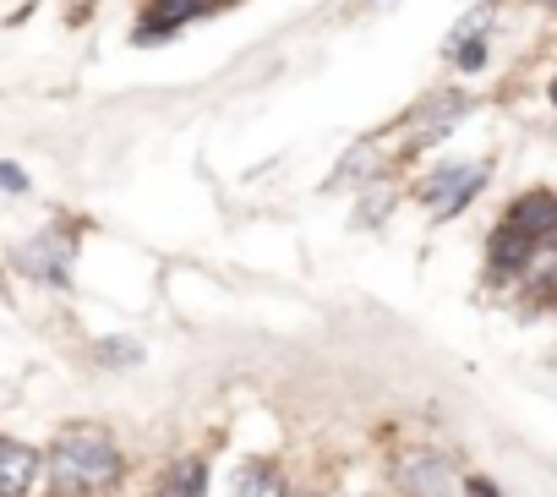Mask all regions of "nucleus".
Segmentation results:
<instances>
[{"label":"nucleus","mask_w":557,"mask_h":497,"mask_svg":"<svg viewBox=\"0 0 557 497\" xmlns=\"http://www.w3.org/2000/svg\"><path fill=\"white\" fill-rule=\"evenodd\" d=\"M121 448L104 426H66L55 443H50V475L61 492L72 497H94L104 486L121 481Z\"/></svg>","instance_id":"nucleus-1"},{"label":"nucleus","mask_w":557,"mask_h":497,"mask_svg":"<svg viewBox=\"0 0 557 497\" xmlns=\"http://www.w3.org/2000/svg\"><path fill=\"white\" fill-rule=\"evenodd\" d=\"M486 186V164H459V170H437L426 186H421V202L437 213V219H454L475 191Z\"/></svg>","instance_id":"nucleus-2"},{"label":"nucleus","mask_w":557,"mask_h":497,"mask_svg":"<svg viewBox=\"0 0 557 497\" xmlns=\"http://www.w3.org/2000/svg\"><path fill=\"white\" fill-rule=\"evenodd\" d=\"M394 481H399L405 497H448V492H454V475H448V464H443L437 453H410V459H399Z\"/></svg>","instance_id":"nucleus-3"},{"label":"nucleus","mask_w":557,"mask_h":497,"mask_svg":"<svg viewBox=\"0 0 557 497\" xmlns=\"http://www.w3.org/2000/svg\"><path fill=\"white\" fill-rule=\"evenodd\" d=\"M39 464H45V459H39L28 443L0 437V497H23V492H34Z\"/></svg>","instance_id":"nucleus-4"},{"label":"nucleus","mask_w":557,"mask_h":497,"mask_svg":"<svg viewBox=\"0 0 557 497\" xmlns=\"http://www.w3.org/2000/svg\"><path fill=\"white\" fill-rule=\"evenodd\" d=\"M503 224H513V229L530 235L535 246L552 240V235H557V191H530V197H519V202L508 208Z\"/></svg>","instance_id":"nucleus-5"},{"label":"nucleus","mask_w":557,"mask_h":497,"mask_svg":"<svg viewBox=\"0 0 557 497\" xmlns=\"http://www.w3.org/2000/svg\"><path fill=\"white\" fill-rule=\"evenodd\" d=\"M486 263H492V274H524V269L535 263V240L519 235L513 224H497V229H492V252H486Z\"/></svg>","instance_id":"nucleus-6"},{"label":"nucleus","mask_w":557,"mask_h":497,"mask_svg":"<svg viewBox=\"0 0 557 497\" xmlns=\"http://www.w3.org/2000/svg\"><path fill=\"white\" fill-rule=\"evenodd\" d=\"M202 12V0H153L148 7V17H143V39H159V34H170V28H181V23H191Z\"/></svg>","instance_id":"nucleus-7"},{"label":"nucleus","mask_w":557,"mask_h":497,"mask_svg":"<svg viewBox=\"0 0 557 497\" xmlns=\"http://www.w3.org/2000/svg\"><path fill=\"white\" fill-rule=\"evenodd\" d=\"M66 252H72V246H61V240H34V252H23V263H28L34 279L66 285Z\"/></svg>","instance_id":"nucleus-8"},{"label":"nucleus","mask_w":557,"mask_h":497,"mask_svg":"<svg viewBox=\"0 0 557 497\" xmlns=\"http://www.w3.org/2000/svg\"><path fill=\"white\" fill-rule=\"evenodd\" d=\"M235 492L240 497H285V481H278L273 464H246L240 481H235Z\"/></svg>","instance_id":"nucleus-9"},{"label":"nucleus","mask_w":557,"mask_h":497,"mask_svg":"<svg viewBox=\"0 0 557 497\" xmlns=\"http://www.w3.org/2000/svg\"><path fill=\"white\" fill-rule=\"evenodd\" d=\"M202 486H208V470L197 459H181L175 475L164 481V497H202Z\"/></svg>","instance_id":"nucleus-10"},{"label":"nucleus","mask_w":557,"mask_h":497,"mask_svg":"<svg viewBox=\"0 0 557 497\" xmlns=\"http://www.w3.org/2000/svg\"><path fill=\"white\" fill-rule=\"evenodd\" d=\"M0 186H7V191H23V186H28V175H23L17 164H0Z\"/></svg>","instance_id":"nucleus-11"},{"label":"nucleus","mask_w":557,"mask_h":497,"mask_svg":"<svg viewBox=\"0 0 557 497\" xmlns=\"http://www.w3.org/2000/svg\"><path fill=\"white\" fill-rule=\"evenodd\" d=\"M552 104H557V83H552Z\"/></svg>","instance_id":"nucleus-12"},{"label":"nucleus","mask_w":557,"mask_h":497,"mask_svg":"<svg viewBox=\"0 0 557 497\" xmlns=\"http://www.w3.org/2000/svg\"><path fill=\"white\" fill-rule=\"evenodd\" d=\"M546 7H557V0H546Z\"/></svg>","instance_id":"nucleus-13"},{"label":"nucleus","mask_w":557,"mask_h":497,"mask_svg":"<svg viewBox=\"0 0 557 497\" xmlns=\"http://www.w3.org/2000/svg\"><path fill=\"white\" fill-rule=\"evenodd\" d=\"M61 497H72V492H61Z\"/></svg>","instance_id":"nucleus-14"}]
</instances>
